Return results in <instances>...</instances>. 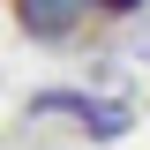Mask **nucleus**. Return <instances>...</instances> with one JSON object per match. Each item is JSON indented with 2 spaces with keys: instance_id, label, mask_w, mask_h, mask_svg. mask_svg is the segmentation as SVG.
Masks as SVG:
<instances>
[{
  "instance_id": "obj_1",
  "label": "nucleus",
  "mask_w": 150,
  "mask_h": 150,
  "mask_svg": "<svg viewBox=\"0 0 150 150\" xmlns=\"http://www.w3.org/2000/svg\"><path fill=\"white\" fill-rule=\"evenodd\" d=\"M90 15V0H15V30L38 38V45H60L75 38V23Z\"/></svg>"
},
{
  "instance_id": "obj_2",
  "label": "nucleus",
  "mask_w": 150,
  "mask_h": 150,
  "mask_svg": "<svg viewBox=\"0 0 150 150\" xmlns=\"http://www.w3.org/2000/svg\"><path fill=\"white\" fill-rule=\"evenodd\" d=\"M75 128L90 135V143H120V135L135 128V98L120 90V98H90L83 90V105H75Z\"/></svg>"
},
{
  "instance_id": "obj_3",
  "label": "nucleus",
  "mask_w": 150,
  "mask_h": 150,
  "mask_svg": "<svg viewBox=\"0 0 150 150\" xmlns=\"http://www.w3.org/2000/svg\"><path fill=\"white\" fill-rule=\"evenodd\" d=\"M75 105H83V90H38L30 120H75Z\"/></svg>"
},
{
  "instance_id": "obj_4",
  "label": "nucleus",
  "mask_w": 150,
  "mask_h": 150,
  "mask_svg": "<svg viewBox=\"0 0 150 150\" xmlns=\"http://www.w3.org/2000/svg\"><path fill=\"white\" fill-rule=\"evenodd\" d=\"M90 8H105V15H143V0H90Z\"/></svg>"
}]
</instances>
